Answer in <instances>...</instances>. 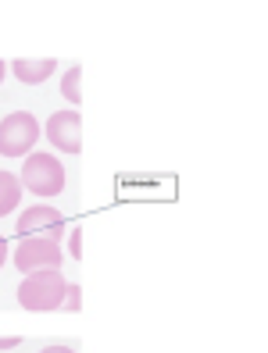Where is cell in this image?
<instances>
[{
	"label": "cell",
	"instance_id": "52a82bcc",
	"mask_svg": "<svg viewBox=\"0 0 268 353\" xmlns=\"http://www.w3.org/2000/svg\"><path fill=\"white\" fill-rule=\"evenodd\" d=\"M54 68H57V61H54V57H39V61L18 57V61H11V72H15L18 79H22V82H29V86H36V82L50 79V75H54Z\"/></svg>",
	"mask_w": 268,
	"mask_h": 353
},
{
	"label": "cell",
	"instance_id": "7c38bea8",
	"mask_svg": "<svg viewBox=\"0 0 268 353\" xmlns=\"http://www.w3.org/2000/svg\"><path fill=\"white\" fill-rule=\"evenodd\" d=\"M39 353H75L72 346H65V343H50V346H44Z\"/></svg>",
	"mask_w": 268,
	"mask_h": 353
},
{
	"label": "cell",
	"instance_id": "277c9868",
	"mask_svg": "<svg viewBox=\"0 0 268 353\" xmlns=\"http://www.w3.org/2000/svg\"><path fill=\"white\" fill-rule=\"evenodd\" d=\"M65 218H61L54 207H29V211H22V218H18V236L22 239H61L65 236Z\"/></svg>",
	"mask_w": 268,
	"mask_h": 353
},
{
	"label": "cell",
	"instance_id": "8fae6325",
	"mask_svg": "<svg viewBox=\"0 0 268 353\" xmlns=\"http://www.w3.org/2000/svg\"><path fill=\"white\" fill-rule=\"evenodd\" d=\"M79 296H82V289H79L75 282H68V289H65V303H61V307H65V310H79V307H82Z\"/></svg>",
	"mask_w": 268,
	"mask_h": 353
},
{
	"label": "cell",
	"instance_id": "6da1fadb",
	"mask_svg": "<svg viewBox=\"0 0 268 353\" xmlns=\"http://www.w3.org/2000/svg\"><path fill=\"white\" fill-rule=\"evenodd\" d=\"M65 289H68V282L61 279L57 268L32 272V275L22 279V285H18V303H22L26 310H61Z\"/></svg>",
	"mask_w": 268,
	"mask_h": 353
},
{
	"label": "cell",
	"instance_id": "5bb4252c",
	"mask_svg": "<svg viewBox=\"0 0 268 353\" xmlns=\"http://www.w3.org/2000/svg\"><path fill=\"white\" fill-rule=\"evenodd\" d=\"M4 257H8V239L0 236V268H4Z\"/></svg>",
	"mask_w": 268,
	"mask_h": 353
},
{
	"label": "cell",
	"instance_id": "30bf717a",
	"mask_svg": "<svg viewBox=\"0 0 268 353\" xmlns=\"http://www.w3.org/2000/svg\"><path fill=\"white\" fill-rule=\"evenodd\" d=\"M68 254L79 261L82 257V225H72L68 228Z\"/></svg>",
	"mask_w": 268,
	"mask_h": 353
},
{
	"label": "cell",
	"instance_id": "5b68a950",
	"mask_svg": "<svg viewBox=\"0 0 268 353\" xmlns=\"http://www.w3.org/2000/svg\"><path fill=\"white\" fill-rule=\"evenodd\" d=\"M15 264L22 268L26 275L47 272V268L61 264V246L54 239H22V246L15 250Z\"/></svg>",
	"mask_w": 268,
	"mask_h": 353
},
{
	"label": "cell",
	"instance_id": "3957f363",
	"mask_svg": "<svg viewBox=\"0 0 268 353\" xmlns=\"http://www.w3.org/2000/svg\"><path fill=\"white\" fill-rule=\"evenodd\" d=\"M22 182L36 196H57L65 190V168L54 154H29L26 168H22Z\"/></svg>",
	"mask_w": 268,
	"mask_h": 353
},
{
	"label": "cell",
	"instance_id": "7a4b0ae2",
	"mask_svg": "<svg viewBox=\"0 0 268 353\" xmlns=\"http://www.w3.org/2000/svg\"><path fill=\"white\" fill-rule=\"evenodd\" d=\"M39 139V121L29 111H15L0 121V154L4 157H26Z\"/></svg>",
	"mask_w": 268,
	"mask_h": 353
},
{
	"label": "cell",
	"instance_id": "9a60e30c",
	"mask_svg": "<svg viewBox=\"0 0 268 353\" xmlns=\"http://www.w3.org/2000/svg\"><path fill=\"white\" fill-rule=\"evenodd\" d=\"M8 68H11V65H4V61H0V82H4V75H8Z\"/></svg>",
	"mask_w": 268,
	"mask_h": 353
},
{
	"label": "cell",
	"instance_id": "9c48e42d",
	"mask_svg": "<svg viewBox=\"0 0 268 353\" xmlns=\"http://www.w3.org/2000/svg\"><path fill=\"white\" fill-rule=\"evenodd\" d=\"M79 79H82V68L75 65V68H68V75L65 79H61V93H65L72 103H79L82 97H79Z\"/></svg>",
	"mask_w": 268,
	"mask_h": 353
},
{
	"label": "cell",
	"instance_id": "ba28073f",
	"mask_svg": "<svg viewBox=\"0 0 268 353\" xmlns=\"http://www.w3.org/2000/svg\"><path fill=\"white\" fill-rule=\"evenodd\" d=\"M18 200H22V182H18V175L0 172V218H4L8 211H15Z\"/></svg>",
	"mask_w": 268,
	"mask_h": 353
},
{
	"label": "cell",
	"instance_id": "8992f818",
	"mask_svg": "<svg viewBox=\"0 0 268 353\" xmlns=\"http://www.w3.org/2000/svg\"><path fill=\"white\" fill-rule=\"evenodd\" d=\"M47 136L61 154H79L82 150V118L79 111H54L47 121Z\"/></svg>",
	"mask_w": 268,
	"mask_h": 353
},
{
	"label": "cell",
	"instance_id": "4fadbf2b",
	"mask_svg": "<svg viewBox=\"0 0 268 353\" xmlns=\"http://www.w3.org/2000/svg\"><path fill=\"white\" fill-rule=\"evenodd\" d=\"M15 346H22V339H18V336H8V339H0V350H15Z\"/></svg>",
	"mask_w": 268,
	"mask_h": 353
}]
</instances>
